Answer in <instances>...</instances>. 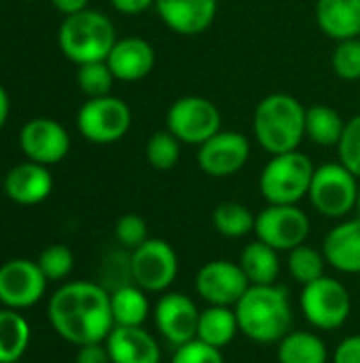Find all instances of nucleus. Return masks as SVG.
I'll return each instance as SVG.
<instances>
[{
	"mask_svg": "<svg viewBox=\"0 0 360 363\" xmlns=\"http://www.w3.org/2000/svg\"><path fill=\"white\" fill-rule=\"evenodd\" d=\"M47 315L55 334L74 347L104 342L115 328L110 291L91 281L64 283L51 296Z\"/></svg>",
	"mask_w": 360,
	"mask_h": 363,
	"instance_id": "nucleus-1",
	"label": "nucleus"
},
{
	"mask_svg": "<svg viewBox=\"0 0 360 363\" xmlns=\"http://www.w3.org/2000/svg\"><path fill=\"white\" fill-rule=\"evenodd\" d=\"M240 334L257 345H278L293 325V308L286 287L250 285L233 306Z\"/></svg>",
	"mask_w": 360,
	"mask_h": 363,
	"instance_id": "nucleus-2",
	"label": "nucleus"
},
{
	"mask_svg": "<svg viewBox=\"0 0 360 363\" xmlns=\"http://www.w3.org/2000/svg\"><path fill=\"white\" fill-rule=\"evenodd\" d=\"M252 132L269 155L297 151L306 136V106L291 94H269L255 108Z\"/></svg>",
	"mask_w": 360,
	"mask_h": 363,
	"instance_id": "nucleus-3",
	"label": "nucleus"
},
{
	"mask_svg": "<svg viewBox=\"0 0 360 363\" xmlns=\"http://www.w3.org/2000/svg\"><path fill=\"white\" fill-rule=\"evenodd\" d=\"M57 43L62 53L76 66L87 62H104L117 43V30L110 17L100 11L85 9L74 15H66Z\"/></svg>",
	"mask_w": 360,
	"mask_h": 363,
	"instance_id": "nucleus-4",
	"label": "nucleus"
},
{
	"mask_svg": "<svg viewBox=\"0 0 360 363\" xmlns=\"http://www.w3.org/2000/svg\"><path fill=\"white\" fill-rule=\"evenodd\" d=\"M314 170L312 160L299 149L272 155L259 177L261 196L267 204H299L310 194Z\"/></svg>",
	"mask_w": 360,
	"mask_h": 363,
	"instance_id": "nucleus-5",
	"label": "nucleus"
},
{
	"mask_svg": "<svg viewBox=\"0 0 360 363\" xmlns=\"http://www.w3.org/2000/svg\"><path fill=\"white\" fill-rule=\"evenodd\" d=\"M308 198L320 215L342 219L356 208L359 179L342 162L323 164L314 170Z\"/></svg>",
	"mask_w": 360,
	"mask_h": 363,
	"instance_id": "nucleus-6",
	"label": "nucleus"
},
{
	"mask_svg": "<svg viewBox=\"0 0 360 363\" xmlns=\"http://www.w3.org/2000/svg\"><path fill=\"white\" fill-rule=\"evenodd\" d=\"M299 308L306 321L323 332L339 330L350 313H352V300L348 289L331 277H323L310 285H303L299 296Z\"/></svg>",
	"mask_w": 360,
	"mask_h": 363,
	"instance_id": "nucleus-7",
	"label": "nucleus"
},
{
	"mask_svg": "<svg viewBox=\"0 0 360 363\" xmlns=\"http://www.w3.org/2000/svg\"><path fill=\"white\" fill-rule=\"evenodd\" d=\"M132 283L146 294H166L178 277V255L163 238H146L129 253Z\"/></svg>",
	"mask_w": 360,
	"mask_h": 363,
	"instance_id": "nucleus-8",
	"label": "nucleus"
},
{
	"mask_svg": "<svg viewBox=\"0 0 360 363\" xmlns=\"http://www.w3.org/2000/svg\"><path fill=\"white\" fill-rule=\"evenodd\" d=\"M76 128L81 136L93 145H112L132 128V111L117 96L87 98L79 108Z\"/></svg>",
	"mask_w": 360,
	"mask_h": 363,
	"instance_id": "nucleus-9",
	"label": "nucleus"
},
{
	"mask_svg": "<svg viewBox=\"0 0 360 363\" xmlns=\"http://www.w3.org/2000/svg\"><path fill=\"white\" fill-rule=\"evenodd\" d=\"M166 128L187 145H204L221 132V111L204 96H182L168 108Z\"/></svg>",
	"mask_w": 360,
	"mask_h": 363,
	"instance_id": "nucleus-10",
	"label": "nucleus"
},
{
	"mask_svg": "<svg viewBox=\"0 0 360 363\" xmlns=\"http://www.w3.org/2000/svg\"><path fill=\"white\" fill-rule=\"evenodd\" d=\"M257 240L269 245L278 253L306 245L310 236V219L297 204H267L255 221Z\"/></svg>",
	"mask_w": 360,
	"mask_h": 363,
	"instance_id": "nucleus-11",
	"label": "nucleus"
},
{
	"mask_svg": "<svg viewBox=\"0 0 360 363\" xmlns=\"http://www.w3.org/2000/svg\"><path fill=\"white\" fill-rule=\"evenodd\" d=\"M47 277L32 259H8L0 266V304L23 311L38 304L47 291Z\"/></svg>",
	"mask_w": 360,
	"mask_h": 363,
	"instance_id": "nucleus-12",
	"label": "nucleus"
},
{
	"mask_svg": "<svg viewBox=\"0 0 360 363\" xmlns=\"http://www.w3.org/2000/svg\"><path fill=\"white\" fill-rule=\"evenodd\" d=\"M250 287L240 264L212 259L195 274V291L208 306H236Z\"/></svg>",
	"mask_w": 360,
	"mask_h": 363,
	"instance_id": "nucleus-13",
	"label": "nucleus"
},
{
	"mask_svg": "<svg viewBox=\"0 0 360 363\" xmlns=\"http://www.w3.org/2000/svg\"><path fill=\"white\" fill-rule=\"evenodd\" d=\"M250 157V143L244 134L221 130L197 147V166L204 174L225 179L240 172Z\"/></svg>",
	"mask_w": 360,
	"mask_h": 363,
	"instance_id": "nucleus-14",
	"label": "nucleus"
},
{
	"mask_svg": "<svg viewBox=\"0 0 360 363\" xmlns=\"http://www.w3.org/2000/svg\"><path fill=\"white\" fill-rule=\"evenodd\" d=\"M21 153L36 164H59L70 151V136L66 128L51 117H36L23 123L19 132Z\"/></svg>",
	"mask_w": 360,
	"mask_h": 363,
	"instance_id": "nucleus-15",
	"label": "nucleus"
},
{
	"mask_svg": "<svg viewBox=\"0 0 360 363\" xmlns=\"http://www.w3.org/2000/svg\"><path fill=\"white\" fill-rule=\"evenodd\" d=\"M197 323H199V308L185 294L166 291L155 304L157 332L174 349L197 338Z\"/></svg>",
	"mask_w": 360,
	"mask_h": 363,
	"instance_id": "nucleus-16",
	"label": "nucleus"
},
{
	"mask_svg": "<svg viewBox=\"0 0 360 363\" xmlns=\"http://www.w3.org/2000/svg\"><path fill=\"white\" fill-rule=\"evenodd\" d=\"M155 11L172 32L197 36L212 26L219 0H155Z\"/></svg>",
	"mask_w": 360,
	"mask_h": 363,
	"instance_id": "nucleus-17",
	"label": "nucleus"
},
{
	"mask_svg": "<svg viewBox=\"0 0 360 363\" xmlns=\"http://www.w3.org/2000/svg\"><path fill=\"white\" fill-rule=\"evenodd\" d=\"M2 189L11 202L19 206H36L51 196L53 177L49 172V166L25 160L6 172Z\"/></svg>",
	"mask_w": 360,
	"mask_h": 363,
	"instance_id": "nucleus-18",
	"label": "nucleus"
},
{
	"mask_svg": "<svg viewBox=\"0 0 360 363\" xmlns=\"http://www.w3.org/2000/svg\"><path fill=\"white\" fill-rule=\"evenodd\" d=\"M106 64L117 81L134 83L149 77L155 68V49L149 40L140 36L117 38L115 47L106 57Z\"/></svg>",
	"mask_w": 360,
	"mask_h": 363,
	"instance_id": "nucleus-19",
	"label": "nucleus"
},
{
	"mask_svg": "<svg viewBox=\"0 0 360 363\" xmlns=\"http://www.w3.org/2000/svg\"><path fill=\"white\" fill-rule=\"evenodd\" d=\"M112 363H161V347L157 338L140 328L115 325L104 340Z\"/></svg>",
	"mask_w": 360,
	"mask_h": 363,
	"instance_id": "nucleus-20",
	"label": "nucleus"
},
{
	"mask_svg": "<svg viewBox=\"0 0 360 363\" xmlns=\"http://www.w3.org/2000/svg\"><path fill=\"white\" fill-rule=\"evenodd\" d=\"M323 255L342 274H360V217L342 221L323 242Z\"/></svg>",
	"mask_w": 360,
	"mask_h": 363,
	"instance_id": "nucleus-21",
	"label": "nucleus"
},
{
	"mask_svg": "<svg viewBox=\"0 0 360 363\" xmlns=\"http://www.w3.org/2000/svg\"><path fill=\"white\" fill-rule=\"evenodd\" d=\"M318 28L339 40L360 34V0H316Z\"/></svg>",
	"mask_w": 360,
	"mask_h": 363,
	"instance_id": "nucleus-22",
	"label": "nucleus"
},
{
	"mask_svg": "<svg viewBox=\"0 0 360 363\" xmlns=\"http://www.w3.org/2000/svg\"><path fill=\"white\" fill-rule=\"evenodd\" d=\"M110 311H112L115 325L140 328L151 315L149 294L134 283L121 285L110 291Z\"/></svg>",
	"mask_w": 360,
	"mask_h": 363,
	"instance_id": "nucleus-23",
	"label": "nucleus"
},
{
	"mask_svg": "<svg viewBox=\"0 0 360 363\" xmlns=\"http://www.w3.org/2000/svg\"><path fill=\"white\" fill-rule=\"evenodd\" d=\"M240 332L236 311L231 306H208L199 311L197 323V340L214 347L225 349Z\"/></svg>",
	"mask_w": 360,
	"mask_h": 363,
	"instance_id": "nucleus-24",
	"label": "nucleus"
},
{
	"mask_svg": "<svg viewBox=\"0 0 360 363\" xmlns=\"http://www.w3.org/2000/svg\"><path fill=\"white\" fill-rule=\"evenodd\" d=\"M238 264L250 285H274L280 277L278 251L261 240L246 245Z\"/></svg>",
	"mask_w": 360,
	"mask_h": 363,
	"instance_id": "nucleus-25",
	"label": "nucleus"
},
{
	"mask_svg": "<svg viewBox=\"0 0 360 363\" xmlns=\"http://www.w3.org/2000/svg\"><path fill=\"white\" fill-rule=\"evenodd\" d=\"M30 323L19 311H0V363H17L30 347Z\"/></svg>",
	"mask_w": 360,
	"mask_h": 363,
	"instance_id": "nucleus-26",
	"label": "nucleus"
},
{
	"mask_svg": "<svg viewBox=\"0 0 360 363\" xmlns=\"http://www.w3.org/2000/svg\"><path fill=\"white\" fill-rule=\"evenodd\" d=\"M280 363H327L329 351L320 336L312 332H289L278 342Z\"/></svg>",
	"mask_w": 360,
	"mask_h": 363,
	"instance_id": "nucleus-27",
	"label": "nucleus"
},
{
	"mask_svg": "<svg viewBox=\"0 0 360 363\" xmlns=\"http://www.w3.org/2000/svg\"><path fill=\"white\" fill-rule=\"evenodd\" d=\"M344 128L346 121L333 106L312 104L306 108V136L312 143L320 147H333L339 143Z\"/></svg>",
	"mask_w": 360,
	"mask_h": 363,
	"instance_id": "nucleus-28",
	"label": "nucleus"
},
{
	"mask_svg": "<svg viewBox=\"0 0 360 363\" xmlns=\"http://www.w3.org/2000/svg\"><path fill=\"white\" fill-rule=\"evenodd\" d=\"M257 217L252 211L240 202H221L212 213L214 230L225 238H244L255 232Z\"/></svg>",
	"mask_w": 360,
	"mask_h": 363,
	"instance_id": "nucleus-29",
	"label": "nucleus"
},
{
	"mask_svg": "<svg viewBox=\"0 0 360 363\" xmlns=\"http://www.w3.org/2000/svg\"><path fill=\"white\" fill-rule=\"evenodd\" d=\"M286 266H289L291 277L303 287V285H310L325 277L327 259H325L323 251H318L310 245H299L293 251H289Z\"/></svg>",
	"mask_w": 360,
	"mask_h": 363,
	"instance_id": "nucleus-30",
	"label": "nucleus"
},
{
	"mask_svg": "<svg viewBox=\"0 0 360 363\" xmlns=\"http://www.w3.org/2000/svg\"><path fill=\"white\" fill-rule=\"evenodd\" d=\"M146 162L155 168V170H172L178 160H180V140L166 128L159 130L155 134H151V138L146 140Z\"/></svg>",
	"mask_w": 360,
	"mask_h": 363,
	"instance_id": "nucleus-31",
	"label": "nucleus"
},
{
	"mask_svg": "<svg viewBox=\"0 0 360 363\" xmlns=\"http://www.w3.org/2000/svg\"><path fill=\"white\" fill-rule=\"evenodd\" d=\"M115 74L108 68L106 60L104 62H87L81 64L76 70V83L79 89L87 96V98H102V96H110L112 83H115Z\"/></svg>",
	"mask_w": 360,
	"mask_h": 363,
	"instance_id": "nucleus-32",
	"label": "nucleus"
},
{
	"mask_svg": "<svg viewBox=\"0 0 360 363\" xmlns=\"http://www.w3.org/2000/svg\"><path fill=\"white\" fill-rule=\"evenodd\" d=\"M36 264L47 281H64L74 268V255L66 245H51L38 255Z\"/></svg>",
	"mask_w": 360,
	"mask_h": 363,
	"instance_id": "nucleus-33",
	"label": "nucleus"
},
{
	"mask_svg": "<svg viewBox=\"0 0 360 363\" xmlns=\"http://www.w3.org/2000/svg\"><path fill=\"white\" fill-rule=\"evenodd\" d=\"M333 72L344 81H359L360 79V38L339 40L333 57H331Z\"/></svg>",
	"mask_w": 360,
	"mask_h": 363,
	"instance_id": "nucleus-34",
	"label": "nucleus"
},
{
	"mask_svg": "<svg viewBox=\"0 0 360 363\" xmlns=\"http://www.w3.org/2000/svg\"><path fill=\"white\" fill-rule=\"evenodd\" d=\"M339 162L360 179V115L346 121L344 134L337 143Z\"/></svg>",
	"mask_w": 360,
	"mask_h": 363,
	"instance_id": "nucleus-35",
	"label": "nucleus"
},
{
	"mask_svg": "<svg viewBox=\"0 0 360 363\" xmlns=\"http://www.w3.org/2000/svg\"><path fill=\"white\" fill-rule=\"evenodd\" d=\"M115 238H117V242L121 247H125L129 251L140 247L149 238L146 221L140 215H134V213H127V215L119 217L117 223H115Z\"/></svg>",
	"mask_w": 360,
	"mask_h": 363,
	"instance_id": "nucleus-36",
	"label": "nucleus"
},
{
	"mask_svg": "<svg viewBox=\"0 0 360 363\" xmlns=\"http://www.w3.org/2000/svg\"><path fill=\"white\" fill-rule=\"evenodd\" d=\"M170 363H225V357L221 349H214L195 338L182 347H176Z\"/></svg>",
	"mask_w": 360,
	"mask_h": 363,
	"instance_id": "nucleus-37",
	"label": "nucleus"
},
{
	"mask_svg": "<svg viewBox=\"0 0 360 363\" xmlns=\"http://www.w3.org/2000/svg\"><path fill=\"white\" fill-rule=\"evenodd\" d=\"M331 362L360 363V334L344 338V340L335 347V351H333V355H331Z\"/></svg>",
	"mask_w": 360,
	"mask_h": 363,
	"instance_id": "nucleus-38",
	"label": "nucleus"
},
{
	"mask_svg": "<svg viewBox=\"0 0 360 363\" xmlns=\"http://www.w3.org/2000/svg\"><path fill=\"white\" fill-rule=\"evenodd\" d=\"M74 363H112V359L104 342H93V345L79 347Z\"/></svg>",
	"mask_w": 360,
	"mask_h": 363,
	"instance_id": "nucleus-39",
	"label": "nucleus"
},
{
	"mask_svg": "<svg viewBox=\"0 0 360 363\" xmlns=\"http://www.w3.org/2000/svg\"><path fill=\"white\" fill-rule=\"evenodd\" d=\"M112 9L123 15H140L155 6V0H110Z\"/></svg>",
	"mask_w": 360,
	"mask_h": 363,
	"instance_id": "nucleus-40",
	"label": "nucleus"
},
{
	"mask_svg": "<svg viewBox=\"0 0 360 363\" xmlns=\"http://www.w3.org/2000/svg\"><path fill=\"white\" fill-rule=\"evenodd\" d=\"M51 4L64 15H74V13L87 9L89 0H51Z\"/></svg>",
	"mask_w": 360,
	"mask_h": 363,
	"instance_id": "nucleus-41",
	"label": "nucleus"
},
{
	"mask_svg": "<svg viewBox=\"0 0 360 363\" xmlns=\"http://www.w3.org/2000/svg\"><path fill=\"white\" fill-rule=\"evenodd\" d=\"M8 108H11L8 94H6V89L0 85V130L4 128V123H6V119H8Z\"/></svg>",
	"mask_w": 360,
	"mask_h": 363,
	"instance_id": "nucleus-42",
	"label": "nucleus"
},
{
	"mask_svg": "<svg viewBox=\"0 0 360 363\" xmlns=\"http://www.w3.org/2000/svg\"><path fill=\"white\" fill-rule=\"evenodd\" d=\"M356 211H359V217H360V185H359V198H356Z\"/></svg>",
	"mask_w": 360,
	"mask_h": 363,
	"instance_id": "nucleus-43",
	"label": "nucleus"
},
{
	"mask_svg": "<svg viewBox=\"0 0 360 363\" xmlns=\"http://www.w3.org/2000/svg\"><path fill=\"white\" fill-rule=\"evenodd\" d=\"M23 2H34V0H23Z\"/></svg>",
	"mask_w": 360,
	"mask_h": 363,
	"instance_id": "nucleus-44",
	"label": "nucleus"
},
{
	"mask_svg": "<svg viewBox=\"0 0 360 363\" xmlns=\"http://www.w3.org/2000/svg\"><path fill=\"white\" fill-rule=\"evenodd\" d=\"M359 38H360V34H359Z\"/></svg>",
	"mask_w": 360,
	"mask_h": 363,
	"instance_id": "nucleus-45",
	"label": "nucleus"
}]
</instances>
